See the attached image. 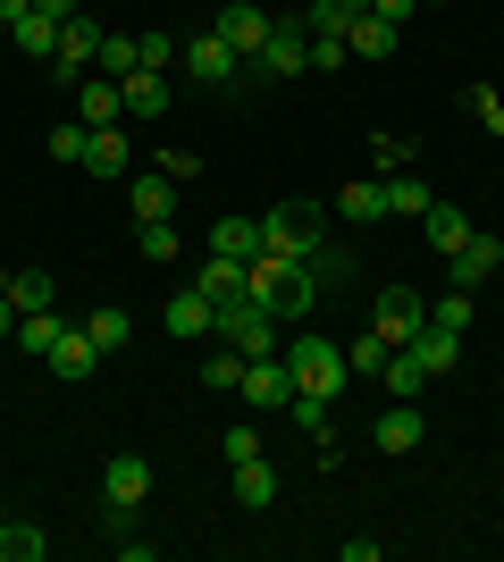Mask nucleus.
Instances as JSON below:
<instances>
[{
  "label": "nucleus",
  "instance_id": "nucleus-1",
  "mask_svg": "<svg viewBox=\"0 0 504 562\" xmlns=\"http://www.w3.org/2000/svg\"><path fill=\"white\" fill-rule=\"evenodd\" d=\"M244 285H253V303H261V311H278V319H303V311L320 303V278H312V260H287V252H253Z\"/></svg>",
  "mask_w": 504,
  "mask_h": 562
},
{
  "label": "nucleus",
  "instance_id": "nucleus-2",
  "mask_svg": "<svg viewBox=\"0 0 504 562\" xmlns=\"http://www.w3.org/2000/svg\"><path fill=\"white\" fill-rule=\"evenodd\" d=\"M278 328H287V319H278V311H261V303H253V285H244V294H227V303H219V345H236L244 352V361H261V352H287V336H278Z\"/></svg>",
  "mask_w": 504,
  "mask_h": 562
},
{
  "label": "nucleus",
  "instance_id": "nucleus-3",
  "mask_svg": "<svg viewBox=\"0 0 504 562\" xmlns=\"http://www.w3.org/2000/svg\"><path fill=\"white\" fill-rule=\"evenodd\" d=\"M287 370H294V395L312 403H336L345 395V345H328V336H287Z\"/></svg>",
  "mask_w": 504,
  "mask_h": 562
},
{
  "label": "nucleus",
  "instance_id": "nucleus-4",
  "mask_svg": "<svg viewBox=\"0 0 504 562\" xmlns=\"http://www.w3.org/2000/svg\"><path fill=\"white\" fill-rule=\"evenodd\" d=\"M244 68L261 76V85H287V76H303V68H312V25H303V18H269V43L253 50Z\"/></svg>",
  "mask_w": 504,
  "mask_h": 562
},
{
  "label": "nucleus",
  "instance_id": "nucleus-5",
  "mask_svg": "<svg viewBox=\"0 0 504 562\" xmlns=\"http://www.w3.org/2000/svg\"><path fill=\"white\" fill-rule=\"evenodd\" d=\"M261 252L312 260L320 252V211H312V202H269V211H261Z\"/></svg>",
  "mask_w": 504,
  "mask_h": 562
},
{
  "label": "nucleus",
  "instance_id": "nucleus-6",
  "mask_svg": "<svg viewBox=\"0 0 504 562\" xmlns=\"http://www.w3.org/2000/svg\"><path fill=\"white\" fill-rule=\"evenodd\" d=\"M101 34H110V25H93L85 9H76V18L59 25V59H51V85H85V76H93V50H101Z\"/></svg>",
  "mask_w": 504,
  "mask_h": 562
},
{
  "label": "nucleus",
  "instance_id": "nucleus-7",
  "mask_svg": "<svg viewBox=\"0 0 504 562\" xmlns=\"http://www.w3.org/2000/svg\"><path fill=\"white\" fill-rule=\"evenodd\" d=\"M253 412H287L294 403V370H287V352H261V361H244V386H236Z\"/></svg>",
  "mask_w": 504,
  "mask_h": 562
},
{
  "label": "nucleus",
  "instance_id": "nucleus-8",
  "mask_svg": "<svg viewBox=\"0 0 504 562\" xmlns=\"http://www.w3.org/2000/svg\"><path fill=\"white\" fill-rule=\"evenodd\" d=\"M211 34H219V43H227V50H236V59H253V50L269 43V9H253V0H219Z\"/></svg>",
  "mask_w": 504,
  "mask_h": 562
},
{
  "label": "nucleus",
  "instance_id": "nucleus-9",
  "mask_svg": "<svg viewBox=\"0 0 504 562\" xmlns=\"http://www.w3.org/2000/svg\"><path fill=\"white\" fill-rule=\"evenodd\" d=\"M144 495H152V462L144 453H119V462L101 470V504H110V513H135Z\"/></svg>",
  "mask_w": 504,
  "mask_h": 562
},
{
  "label": "nucleus",
  "instance_id": "nucleus-10",
  "mask_svg": "<svg viewBox=\"0 0 504 562\" xmlns=\"http://www.w3.org/2000/svg\"><path fill=\"white\" fill-rule=\"evenodd\" d=\"M421 328H429V303H421L412 285H387V294H379V336H387V345H412Z\"/></svg>",
  "mask_w": 504,
  "mask_h": 562
},
{
  "label": "nucleus",
  "instance_id": "nucleus-11",
  "mask_svg": "<svg viewBox=\"0 0 504 562\" xmlns=\"http://www.w3.org/2000/svg\"><path fill=\"white\" fill-rule=\"evenodd\" d=\"M51 378H68V386H85V378H93V361H101V345L85 328H68V319H59V336H51Z\"/></svg>",
  "mask_w": 504,
  "mask_h": 562
},
{
  "label": "nucleus",
  "instance_id": "nucleus-12",
  "mask_svg": "<svg viewBox=\"0 0 504 562\" xmlns=\"http://www.w3.org/2000/svg\"><path fill=\"white\" fill-rule=\"evenodd\" d=\"M126 211H135V227H152V218H177V177H160V168L126 177Z\"/></svg>",
  "mask_w": 504,
  "mask_h": 562
},
{
  "label": "nucleus",
  "instance_id": "nucleus-13",
  "mask_svg": "<svg viewBox=\"0 0 504 562\" xmlns=\"http://www.w3.org/2000/svg\"><path fill=\"white\" fill-rule=\"evenodd\" d=\"M370 437H379V453H421V437H429V420H421V403H387Z\"/></svg>",
  "mask_w": 504,
  "mask_h": 562
},
{
  "label": "nucleus",
  "instance_id": "nucleus-14",
  "mask_svg": "<svg viewBox=\"0 0 504 562\" xmlns=\"http://www.w3.org/2000/svg\"><path fill=\"white\" fill-rule=\"evenodd\" d=\"M379 386H387V403H421V395L437 386V378L421 370V352H404V345H395V352H387V370H379Z\"/></svg>",
  "mask_w": 504,
  "mask_h": 562
},
{
  "label": "nucleus",
  "instance_id": "nucleus-15",
  "mask_svg": "<svg viewBox=\"0 0 504 562\" xmlns=\"http://www.w3.org/2000/svg\"><path fill=\"white\" fill-rule=\"evenodd\" d=\"M76 117H85V126H119V117H126L119 76H85V85H76Z\"/></svg>",
  "mask_w": 504,
  "mask_h": 562
},
{
  "label": "nucleus",
  "instance_id": "nucleus-16",
  "mask_svg": "<svg viewBox=\"0 0 504 562\" xmlns=\"http://www.w3.org/2000/svg\"><path fill=\"white\" fill-rule=\"evenodd\" d=\"M186 68H193V85H227V76H236L244 59H236L227 43H219V34H193V43H186Z\"/></svg>",
  "mask_w": 504,
  "mask_h": 562
},
{
  "label": "nucleus",
  "instance_id": "nucleus-17",
  "mask_svg": "<svg viewBox=\"0 0 504 562\" xmlns=\"http://www.w3.org/2000/svg\"><path fill=\"white\" fill-rule=\"evenodd\" d=\"M446 260H455V285L471 294L480 278H496V269H504V244H496V235H471V244H462V252H446Z\"/></svg>",
  "mask_w": 504,
  "mask_h": 562
},
{
  "label": "nucleus",
  "instance_id": "nucleus-18",
  "mask_svg": "<svg viewBox=\"0 0 504 562\" xmlns=\"http://www.w3.org/2000/svg\"><path fill=\"white\" fill-rule=\"evenodd\" d=\"M421 235H429L437 252H462V244H471V218H462V202H429V211H421Z\"/></svg>",
  "mask_w": 504,
  "mask_h": 562
},
{
  "label": "nucleus",
  "instance_id": "nucleus-19",
  "mask_svg": "<svg viewBox=\"0 0 504 562\" xmlns=\"http://www.w3.org/2000/svg\"><path fill=\"white\" fill-rule=\"evenodd\" d=\"M119 93H126V117H168V76H160V68L119 76Z\"/></svg>",
  "mask_w": 504,
  "mask_h": 562
},
{
  "label": "nucleus",
  "instance_id": "nucleus-20",
  "mask_svg": "<svg viewBox=\"0 0 504 562\" xmlns=\"http://www.w3.org/2000/svg\"><path fill=\"white\" fill-rule=\"evenodd\" d=\"M211 328H219V303L202 285H186V294L168 303V336H211Z\"/></svg>",
  "mask_w": 504,
  "mask_h": 562
},
{
  "label": "nucleus",
  "instance_id": "nucleus-21",
  "mask_svg": "<svg viewBox=\"0 0 504 562\" xmlns=\"http://www.w3.org/2000/svg\"><path fill=\"white\" fill-rule=\"evenodd\" d=\"M211 252H227V260H253V252H261V218H244V211L211 218Z\"/></svg>",
  "mask_w": 504,
  "mask_h": 562
},
{
  "label": "nucleus",
  "instance_id": "nucleus-22",
  "mask_svg": "<svg viewBox=\"0 0 504 562\" xmlns=\"http://www.w3.org/2000/svg\"><path fill=\"white\" fill-rule=\"evenodd\" d=\"M404 352H421V370H429V378H446V370L462 361V336H455V328H437V319H429V328L412 336Z\"/></svg>",
  "mask_w": 504,
  "mask_h": 562
},
{
  "label": "nucleus",
  "instance_id": "nucleus-23",
  "mask_svg": "<svg viewBox=\"0 0 504 562\" xmlns=\"http://www.w3.org/2000/svg\"><path fill=\"white\" fill-rule=\"evenodd\" d=\"M9 43H18L25 59H59V18H43V9H25V18L9 25Z\"/></svg>",
  "mask_w": 504,
  "mask_h": 562
},
{
  "label": "nucleus",
  "instance_id": "nucleus-24",
  "mask_svg": "<svg viewBox=\"0 0 504 562\" xmlns=\"http://www.w3.org/2000/svg\"><path fill=\"white\" fill-rule=\"evenodd\" d=\"M345 50H354V59H387V50H395V25H387L379 9H361V18L345 25Z\"/></svg>",
  "mask_w": 504,
  "mask_h": 562
},
{
  "label": "nucleus",
  "instance_id": "nucleus-25",
  "mask_svg": "<svg viewBox=\"0 0 504 562\" xmlns=\"http://www.w3.org/2000/svg\"><path fill=\"white\" fill-rule=\"evenodd\" d=\"M236 504H244V513H269V504H278V470H269L261 453L236 462Z\"/></svg>",
  "mask_w": 504,
  "mask_h": 562
},
{
  "label": "nucleus",
  "instance_id": "nucleus-26",
  "mask_svg": "<svg viewBox=\"0 0 504 562\" xmlns=\"http://www.w3.org/2000/svg\"><path fill=\"white\" fill-rule=\"evenodd\" d=\"M379 186H387V218H421V211H429V202H437V193L421 186L412 168H395V177H379Z\"/></svg>",
  "mask_w": 504,
  "mask_h": 562
},
{
  "label": "nucleus",
  "instance_id": "nucleus-27",
  "mask_svg": "<svg viewBox=\"0 0 504 562\" xmlns=\"http://www.w3.org/2000/svg\"><path fill=\"white\" fill-rule=\"evenodd\" d=\"M244 269H253V260H227V252H211L202 269H193V285H202L211 303H227V294H244Z\"/></svg>",
  "mask_w": 504,
  "mask_h": 562
},
{
  "label": "nucleus",
  "instance_id": "nucleus-28",
  "mask_svg": "<svg viewBox=\"0 0 504 562\" xmlns=\"http://www.w3.org/2000/svg\"><path fill=\"white\" fill-rule=\"evenodd\" d=\"M85 177H126V135H119V126H93V143H85Z\"/></svg>",
  "mask_w": 504,
  "mask_h": 562
},
{
  "label": "nucleus",
  "instance_id": "nucleus-29",
  "mask_svg": "<svg viewBox=\"0 0 504 562\" xmlns=\"http://www.w3.org/2000/svg\"><path fill=\"white\" fill-rule=\"evenodd\" d=\"M336 211L354 218V227H370V218H387V186H379V177H354V186L336 193Z\"/></svg>",
  "mask_w": 504,
  "mask_h": 562
},
{
  "label": "nucleus",
  "instance_id": "nucleus-30",
  "mask_svg": "<svg viewBox=\"0 0 504 562\" xmlns=\"http://www.w3.org/2000/svg\"><path fill=\"white\" fill-rule=\"evenodd\" d=\"M43 554H51V538L34 520H9V529H0V562H43Z\"/></svg>",
  "mask_w": 504,
  "mask_h": 562
},
{
  "label": "nucleus",
  "instance_id": "nucleus-31",
  "mask_svg": "<svg viewBox=\"0 0 504 562\" xmlns=\"http://www.w3.org/2000/svg\"><path fill=\"white\" fill-rule=\"evenodd\" d=\"M93 68H101V76H135V68H144V50H135V34H101Z\"/></svg>",
  "mask_w": 504,
  "mask_h": 562
},
{
  "label": "nucleus",
  "instance_id": "nucleus-32",
  "mask_svg": "<svg viewBox=\"0 0 504 562\" xmlns=\"http://www.w3.org/2000/svg\"><path fill=\"white\" fill-rule=\"evenodd\" d=\"M9 303H18V319L25 311H51V278L43 269H9Z\"/></svg>",
  "mask_w": 504,
  "mask_h": 562
},
{
  "label": "nucleus",
  "instance_id": "nucleus-33",
  "mask_svg": "<svg viewBox=\"0 0 504 562\" xmlns=\"http://www.w3.org/2000/svg\"><path fill=\"white\" fill-rule=\"evenodd\" d=\"M387 352H395V345L370 328V336H354V345H345V370H354V378H379V370H387Z\"/></svg>",
  "mask_w": 504,
  "mask_h": 562
},
{
  "label": "nucleus",
  "instance_id": "nucleus-34",
  "mask_svg": "<svg viewBox=\"0 0 504 562\" xmlns=\"http://www.w3.org/2000/svg\"><path fill=\"white\" fill-rule=\"evenodd\" d=\"M85 143H93V126H85V117L51 126V160H59V168H85Z\"/></svg>",
  "mask_w": 504,
  "mask_h": 562
},
{
  "label": "nucleus",
  "instance_id": "nucleus-35",
  "mask_svg": "<svg viewBox=\"0 0 504 562\" xmlns=\"http://www.w3.org/2000/svg\"><path fill=\"white\" fill-rule=\"evenodd\" d=\"M202 386H211V395H236V386H244V352L236 345L211 352V361H202Z\"/></svg>",
  "mask_w": 504,
  "mask_h": 562
},
{
  "label": "nucleus",
  "instance_id": "nucleus-36",
  "mask_svg": "<svg viewBox=\"0 0 504 562\" xmlns=\"http://www.w3.org/2000/svg\"><path fill=\"white\" fill-rule=\"evenodd\" d=\"M85 336H93V345H101V352H119V345H126V336H135V319H126V311H119V303H110V311H93V319H85Z\"/></svg>",
  "mask_w": 504,
  "mask_h": 562
},
{
  "label": "nucleus",
  "instance_id": "nucleus-37",
  "mask_svg": "<svg viewBox=\"0 0 504 562\" xmlns=\"http://www.w3.org/2000/svg\"><path fill=\"white\" fill-rule=\"evenodd\" d=\"M135 252H144V260H177V252H186V235L168 227V218H152V227H135Z\"/></svg>",
  "mask_w": 504,
  "mask_h": 562
},
{
  "label": "nucleus",
  "instance_id": "nucleus-38",
  "mask_svg": "<svg viewBox=\"0 0 504 562\" xmlns=\"http://www.w3.org/2000/svg\"><path fill=\"white\" fill-rule=\"evenodd\" d=\"M370 160H379V177H395V168H412V143L404 135H370Z\"/></svg>",
  "mask_w": 504,
  "mask_h": 562
},
{
  "label": "nucleus",
  "instance_id": "nucleus-39",
  "mask_svg": "<svg viewBox=\"0 0 504 562\" xmlns=\"http://www.w3.org/2000/svg\"><path fill=\"white\" fill-rule=\"evenodd\" d=\"M471 117H480L488 135H504V93L496 85H471Z\"/></svg>",
  "mask_w": 504,
  "mask_h": 562
},
{
  "label": "nucleus",
  "instance_id": "nucleus-40",
  "mask_svg": "<svg viewBox=\"0 0 504 562\" xmlns=\"http://www.w3.org/2000/svg\"><path fill=\"white\" fill-rule=\"evenodd\" d=\"M219 453H227V462H253V453H261V428H253V420H236L227 437H219Z\"/></svg>",
  "mask_w": 504,
  "mask_h": 562
},
{
  "label": "nucleus",
  "instance_id": "nucleus-41",
  "mask_svg": "<svg viewBox=\"0 0 504 562\" xmlns=\"http://www.w3.org/2000/svg\"><path fill=\"white\" fill-rule=\"evenodd\" d=\"M429 319H437V328H471V294H462V285H455V294H446V303H429Z\"/></svg>",
  "mask_w": 504,
  "mask_h": 562
},
{
  "label": "nucleus",
  "instance_id": "nucleus-42",
  "mask_svg": "<svg viewBox=\"0 0 504 562\" xmlns=\"http://www.w3.org/2000/svg\"><path fill=\"white\" fill-rule=\"evenodd\" d=\"M345 59H354V50H345V34H312V68H320V76L345 68Z\"/></svg>",
  "mask_w": 504,
  "mask_h": 562
},
{
  "label": "nucleus",
  "instance_id": "nucleus-43",
  "mask_svg": "<svg viewBox=\"0 0 504 562\" xmlns=\"http://www.w3.org/2000/svg\"><path fill=\"white\" fill-rule=\"evenodd\" d=\"M135 50H144V68H177V43H168V34H135Z\"/></svg>",
  "mask_w": 504,
  "mask_h": 562
},
{
  "label": "nucleus",
  "instance_id": "nucleus-44",
  "mask_svg": "<svg viewBox=\"0 0 504 562\" xmlns=\"http://www.w3.org/2000/svg\"><path fill=\"white\" fill-rule=\"evenodd\" d=\"M160 177H177V186H193V177H202V160H193V151H160Z\"/></svg>",
  "mask_w": 504,
  "mask_h": 562
},
{
  "label": "nucleus",
  "instance_id": "nucleus-45",
  "mask_svg": "<svg viewBox=\"0 0 504 562\" xmlns=\"http://www.w3.org/2000/svg\"><path fill=\"white\" fill-rule=\"evenodd\" d=\"M110 546H119L126 562H160V538H135V529H126V538H110Z\"/></svg>",
  "mask_w": 504,
  "mask_h": 562
},
{
  "label": "nucleus",
  "instance_id": "nucleus-46",
  "mask_svg": "<svg viewBox=\"0 0 504 562\" xmlns=\"http://www.w3.org/2000/svg\"><path fill=\"white\" fill-rule=\"evenodd\" d=\"M370 9H379V18H387V25H404V18H412V9H421V0H370Z\"/></svg>",
  "mask_w": 504,
  "mask_h": 562
},
{
  "label": "nucleus",
  "instance_id": "nucleus-47",
  "mask_svg": "<svg viewBox=\"0 0 504 562\" xmlns=\"http://www.w3.org/2000/svg\"><path fill=\"white\" fill-rule=\"evenodd\" d=\"M0 345H18V303L0 294Z\"/></svg>",
  "mask_w": 504,
  "mask_h": 562
},
{
  "label": "nucleus",
  "instance_id": "nucleus-48",
  "mask_svg": "<svg viewBox=\"0 0 504 562\" xmlns=\"http://www.w3.org/2000/svg\"><path fill=\"white\" fill-rule=\"evenodd\" d=\"M34 9H43V18H59V25H68L76 9H85V0H34Z\"/></svg>",
  "mask_w": 504,
  "mask_h": 562
},
{
  "label": "nucleus",
  "instance_id": "nucleus-49",
  "mask_svg": "<svg viewBox=\"0 0 504 562\" xmlns=\"http://www.w3.org/2000/svg\"><path fill=\"white\" fill-rule=\"evenodd\" d=\"M25 9H34V0H0V25H18V18H25Z\"/></svg>",
  "mask_w": 504,
  "mask_h": 562
}]
</instances>
